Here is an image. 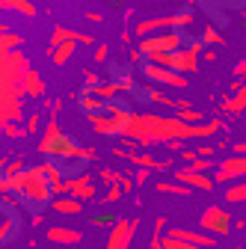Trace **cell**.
<instances>
[{"instance_id":"obj_8","label":"cell","mask_w":246,"mask_h":249,"mask_svg":"<svg viewBox=\"0 0 246 249\" xmlns=\"http://www.w3.org/2000/svg\"><path fill=\"white\" fill-rule=\"evenodd\" d=\"M172 178L178 181V184H184L187 190H213V175H205V172H196L193 166H175L172 169Z\"/></svg>"},{"instance_id":"obj_17","label":"cell","mask_w":246,"mask_h":249,"mask_svg":"<svg viewBox=\"0 0 246 249\" xmlns=\"http://www.w3.org/2000/svg\"><path fill=\"white\" fill-rule=\"evenodd\" d=\"M77 101H80V107L86 110V116H98V113H104V110H107V104H104V101H98L95 95H92V92H80Z\"/></svg>"},{"instance_id":"obj_15","label":"cell","mask_w":246,"mask_h":249,"mask_svg":"<svg viewBox=\"0 0 246 249\" xmlns=\"http://www.w3.org/2000/svg\"><path fill=\"white\" fill-rule=\"evenodd\" d=\"M24 95H33V98H42L45 95V80L36 69H30L27 77H24Z\"/></svg>"},{"instance_id":"obj_24","label":"cell","mask_w":246,"mask_h":249,"mask_svg":"<svg viewBox=\"0 0 246 249\" xmlns=\"http://www.w3.org/2000/svg\"><path fill=\"white\" fill-rule=\"evenodd\" d=\"M24 169H27V160H24V158H12V160H6V166H3V172H0V175L12 178V175H18V172H24Z\"/></svg>"},{"instance_id":"obj_25","label":"cell","mask_w":246,"mask_h":249,"mask_svg":"<svg viewBox=\"0 0 246 249\" xmlns=\"http://www.w3.org/2000/svg\"><path fill=\"white\" fill-rule=\"evenodd\" d=\"M145 95H148L151 101H158V104H163V107H175V101H172V98H166L163 92H160L158 86H151V83L145 86Z\"/></svg>"},{"instance_id":"obj_36","label":"cell","mask_w":246,"mask_h":249,"mask_svg":"<svg viewBox=\"0 0 246 249\" xmlns=\"http://www.w3.org/2000/svg\"><path fill=\"white\" fill-rule=\"evenodd\" d=\"M193 3H196V0H187V6H193Z\"/></svg>"},{"instance_id":"obj_19","label":"cell","mask_w":246,"mask_h":249,"mask_svg":"<svg viewBox=\"0 0 246 249\" xmlns=\"http://www.w3.org/2000/svg\"><path fill=\"white\" fill-rule=\"evenodd\" d=\"M223 110H226V113H243V110H246V80L237 86V95L223 104Z\"/></svg>"},{"instance_id":"obj_35","label":"cell","mask_w":246,"mask_h":249,"mask_svg":"<svg viewBox=\"0 0 246 249\" xmlns=\"http://www.w3.org/2000/svg\"><path fill=\"white\" fill-rule=\"evenodd\" d=\"M6 160H9V158H0V172H3V166H6Z\"/></svg>"},{"instance_id":"obj_22","label":"cell","mask_w":246,"mask_h":249,"mask_svg":"<svg viewBox=\"0 0 246 249\" xmlns=\"http://www.w3.org/2000/svg\"><path fill=\"white\" fill-rule=\"evenodd\" d=\"M74 48L77 45H56V48H51V59H53V66H66V62L71 59V53H74Z\"/></svg>"},{"instance_id":"obj_20","label":"cell","mask_w":246,"mask_h":249,"mask_svg":"<svg viewBox=\"0 0 246 249\" xmlns=\"http://www.w3.org/2000/svg\"><path fill=\"white\" fill-rule=\"evenodd\" d=\"M158 193L178 196V199H187L193 190H187V187H184V184H178V181H158Z\"/></svg>"},{"instance_id":"obj_5","label":"cell","mask_w":246,"mask_h":249,"mask_svg":"<svg viewBox=\"0 0 246 249\" xmlns=\"http://www.w3.org/2000/svg\"><path fill=\"white\" fill-rule=\"evenodd\" d=\"M246 181V158L243 154H228L213 169V184H237Z\"/></svg>"},{"instance_id":"obj_31","label":"cell","mask_w":246,"mask_h":249,"mask_svg":"<svg viewBox=\"0 0 246 249\" xmlns=\"http://www.w3.org/2000/svg\"><path fill=\"white\" fill-rule=\"evenodd\" d=\"M83 83H86V92H89V89H95V86L101 83V77H98L95 71H89V69H86V71H83Z\"/></svg>"},{"instance_id":"obj_26","label":"cell","mask_w":246,"mask_h":249,"mask_svg":"<svg viewBox=\"0 0 246 249\" xmlns=\"http://www.w3.org/2000/svg\"><path fill=\"white\" fill-rule=\"evenodd\" d=\"M3 137H9V140H21V137H27V131H24V124L12 122V124H6V128H3Z\"/></svg>"},{"instance_id":"obj_30","label":"cell","mask_w":246,"mask_h":249,"mask_svg":"<svg viewBox=\"0 0 246 249\" xmlns=\"http://www.w3.org/2000/svg\"><path fill=\"white\" fill-rule=\"evenodd\" d=\"M122 199V187H110V190L104 193V199H98V202H104V205H113V202H119Z\"/></svg>"},{"instance_id":"obj_18","label":"cell","mask_w":246,"mask_h":249,"mask_svg":"<svg viewBox=\"0 0 246 249\" xmlns=\"http://www.w3.org/2000/svg\"><path fill=\"white\" fill-rule=\"evenodd\" d=\"M0 9H9V12L27 15V18H33V15H36V6L30 3V0H0Z\"/></svg>"},{"instance_id":"obj_29","label":"cell","mask_w":246,"mask_h":249,"mask_svg":"<svg viewBox=\"0 0 246 249\" xmlns=\"http://www.w3.org/2000/svg\"><path fill=\"white\" fill-rule=\"evenodd\" d=\"M92 59H95L98 66H101V62H107V59H110V45H95V53H92Z\"/></svg>"},{"instance_id":"obj_28","label":"cell","mask_w":246,"mask_h":249,"mask_svg":"<svg viewBox=\"0 0 246 249\" xmlns=\"http://www.w3.org/2000/svg\"><path fill=\"white\" fill-rule=\"evenodd\" d=\"M24 131H27V134H36V131H42V116H39V113L27 116V122H24Z\"/></svg>"},{"instance_id":"obj_13","label":"cell","mask_w":246,"mask_h":249,"mask_svg":"<svg viewBox=\"0 0 246 249\" xmlns=\"http://www.w3.org/2000/svg\"><path fill=\"white\" fill-rule=\"evenodd\" d=\"M15 231H18V220H15L12 208H6L3 202H0V243H6L9 237H15Z\"/></svg>"},{"instance_id":"obj_3","label":"cell","mask_w":246,"mask_h":249,"mask_svg":"<svg viewBox=\"0 0 246 249\" xmlns=\"http://www.w3.org/2000/svg\"><path fill=\"white\" fill-rule=\"evenodd\" d=\"M231 213L223 208V205H211V208H205L202 213H199V231H205V234H211V237H223V234H228L231 231Z\"/></svg>"},{"instance_id":"obj_32","label":"cell","mask_w":246,"mask_h":249,"mask_svg":"<svg viewBox=\"0 0 246 249\" xmlns=\"http://www.w3.org/2000/svg\"><path fill=\"white\" fill-rule=\"evenodd\" d=\"M148 178H151V169H137L134 172V184H145Z\"/></svg>"},{"instance_id":"obj_10","label":"cell","mask_w":246,"mask_h":249,"mask_svg":"<svg viewBox=\"0 0 246 249\" xmlns=\"http://www.w3.org/2000/svg\"><path fill=\"white\" fill-rule=\"evenodd\" d=\"M166 237H175V240H184V243H193L199 249H208V246H217V237H211L205 231H193V229H169Z\"/></svg>"},{"instance_id":"obj_27","label":"cell","mask_w":246,"mask_h":249,"mask_svg":"<svg viewBox=\"0 0 246 249\" xmlns=\"http://www.w3.org/2000/svg\"><path fill=\"white\" fill-rule=\"evenodd\" d=\"M160 249H199V246H193V243H184V240H175V237H163Z\"/></svg>"},{"instance_id":"obj_1","label":"cell","mask_w":246,"mask_h":249,"mask_svg":"<svg viewBox=\"0 0 246 249\" xmlns=\"http://www.w3.org/2000/svg\"><path fill=\"white\" fill-rule=\"evenodd\" d=\"M6 178V175H3ZM6 187H9V193H15L21 202H27L30 208H45L53 202V190H51V184L45 181V175L39 172V166L33 169H24L12 178H6Z\"/></svg>"},{"instance_id":"obj_34","label":"cell","mask_w":246,"mask_h":249,"mask_svg":"<svg viewBox=\"0 0 246 249\" xmlns=\"http://www.w3.org/2000/svg\"><path fill=\"white\" fill-rule=\"evenodd\" d=\"M234 77H246V59H240L234 66Z\"/></svg>"},{"instance_id":"obj_33","label":"cell","mask_w":246,"mask_h":249,"mask_svg":"<svg viewBox=\"0 0 246 249\" xmlns=\"http://www.w3.org/2000/svg\"><path fill=\"white\" fill-rule=\"evenodd\" d=\"M231 154H243V158H246V140H240V142H231Z\"/></svg>"},{"instance_id":"obj_21","label":"cell","mask_w":246,"mask_h":249,"mask_svg":"<svg viewBox=\"0 0 246 249\" xmlns=\"http://www.w3.org/2000/svg\"><path fill=\"white\" fill-rule=\"evenodd\" d=\"M223 199H226L228 205H240V202H246V181L228 184V187H226V193H223Z\"/></svg>"},{"instance_id":"obj_2","label":"cell","mask_w":246,"mask_h":249,"mask_svg":"<svg viewBox=\"0 0 246 249\" xmlns=\"http://www.w3.org/2000/svg\"><path fill=\"white\" fill-rule=\"evenodd\" d=\"M184 33L178 30H166V33H158V36H148V39H140V53L142 56H155V53H175L178 48H184Z\"/></svg>"},{"instance_id":"obj_14","label":"cell","mask_w":246,"mask_h":249,"mask_svg":"<svg viewBox=\"0 0 246 249\" xmlns=\"http://www.w3.org/2000/svg\"><path fill=\"white\" fill-rule=\"evenodd\" d=\"M48 208L56 211V213H63V216H77V213H83V202H77V199H71V196H53V202H51Z\"/></svg>"},{"instance_id":"obj_4","label":"cell","mask_w":246,"mask_h":249,"mask_svg":"<svg viewBox=\"0 0 246 249\" xmlns=\"http://www.w3.org/2000/svg\"><path fill=\"white\" fill-rule=\"evenodd\" d=\"M140 71H142V77L151 86H163V89H187L190 86V80L184 77V74L169 71V69H160V66H155V62H142Z\"/></svg>"},{"instance_id":"obj_11","label":"cell","mask_w":246,"mask_h":249,"mask_svg":"<svg viewBox=\"0 0 246 249\" xmlns=\"http://www.w3.org/2000/svg\"><path fill=\"white\" fill-rule=\"evenodd\" d=\"M92 45V36H86V33H77V30H71V27H63V24H56L53 27V33H51V48H56V45Z\"/></svg>"},{"instance_id":"obj_7","label":"cell","mask_w":246,"mask_h":249,"mask_svg":"<svg viewBox=\"0 0 246 249\" xmlns=\"http://www.w3.org/2000/svg\"><path fill=\"white\" fill-rule=\"evenodd\" d=\"M66 196L77 199V202H92L98 196V187H95V178L80 172V175H69L66 178Z\"/></svg>"},{"instance_id":"obj_6","label":"cell","mask_w":246,"mask_h":249,"mask_svg":"<svg viewBox=\"0 0 246 249\" xmlns=\"http://www.w3.org/2000/svg\"><path fill=\"white\" fill-rule=\"evenodd\" d=\"M137 229H140L137 216H131V220H116L113 229H110V237H107L104 249H131V243L137 237Z\"/></svg>"},{"instance_id":"obj_9","label":"cell","mask_w":246,"mask_h":249,"mask_svg":"<svg viewBox=\"0 0 246 249\" xmlns=\"http://www.w3.org/2000/svg\"><path fill=\"white\" fill-rule=\"evenodd\" d=\"M160 30H163V33H166V30H175V15H163V18H145V21H140V24H137V30H134V33H137L140 39H148V36H158Z\"/></svg>"},{"instance_id":"obj_12","label":"cell","mask_w":246,"mask_h":249,"mask_svg":"<svg viewBox=\"0 0 246 249\" xmlns=\"http://www.w3.org/2000/svg\"><path fill=\"white\" fill-rule=\"evenodd\" d=\"M45 237H48L51 243H56V246H77V243L83 240V234H80L77 229H71V226H51V229L45 231Z\"/></svg>"},{"instance_id":"obj_23","label":"cell","mask_w":246,"mask_h":249,"mask_svg":"<svg viewBox=\"0 0 246 249\" xmlns=\"http://www.w3.org/2000/svg\"><path fill=\"white\" fill-rule=\"evenodd\" d=\"M199 42H202V45H223V33H220L217 27H211V24H208V27L202 30Z\"/></svg>"},{"instance_id":"obj_16","label":"cell","mask_w":246,"mask_h":249,"mask_svg":"<svg viewBox=\"0 0 246 249\" xmlns=\"http://www.w3.org/2000/svg\"><path fill=\"white\" fill-rule=\"evenodd\" d=\"M89 124H92V128H95L98 134H104V137H116V119H113V116H107V113L89 116Z\"/></svg>"}]
</instances>
